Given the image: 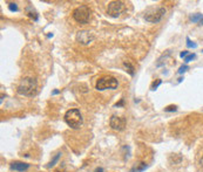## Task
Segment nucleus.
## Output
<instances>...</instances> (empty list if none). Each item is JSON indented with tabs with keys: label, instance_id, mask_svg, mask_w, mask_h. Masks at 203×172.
<instances>
[{
	"label": "nucleus",
	"instance_id": "obj_1",
	"mask_svg": "<svg viewBox=\"0 0 203 172\" xmlns=\"http://www.w3.org/2000/svg\"><path fill=\"white\" fill-rule=\"evenodd\" d=\"M18 93L20 95L33 97L38 93V82L33 77H25L21 80V82L18 86Z\"/></svg>",
	"mask_w": 203,
	"mask_h": 172
},
{
	"label": "nucleus",
	"instance_id": "obj_2",
	"mask_svg": "<svg viewBox=\"0 0 203 172\" xmlns=\"http://www.w3.org/2000/svg\"><path fill=\"white\" fill-rule=\"evenodd\" d=\"M65 122L72 129H79L83 123V118H82V115L80 113V110L79 109L67 110L66 114H65Z\"/></svg>",
	"mask_w": 203,
	"mask_h": 172
},
{
	"label": "nucleus",
	"instance_id": "obj_3",
	"mask_svg": "<svg viewBox=\"0 0 203 172\" xmlns=\"http://www.w3.org/2000/svg\"><path fill=\"white\" fill-rule=\"evenodd\" d=\"M91 13L92 11L87 5H80L73 11V18L76 22L85 25L88 22V20L91 18Z\"/></svg>",
	"mask_w": 203,
	"mask_h": 172
},
{
	"label": "nucleus",
	"instance_id": "obj_4",
	"mask_svg": "<svg viewBox=\"0 0 203 172\" xmlns=\"http://www.w3.org/2000/svg\"><path fill=\"white\" fill-rule=\"evenodd\" d=\"M119 86V82L115 77L113 76H102L101 78L97 80L96 82V90H106V89H116Z\"/></svg>",
	"mask_w": 203,
	"mask_h": 172
},
{
	"label": "nucleus",
	"instance_id": "obj_5",
	"mask_svg": "<svg viewBox=\"0 0 203 172\" xmlns=\"http://www.w3.org/2000/svg\"><path fill=\"white\" fill-rule=\"evenodd\" d=\"M125 7H126L125 2H122V1H111L108 4L107 13L111 15V18H117L123 13Z\"/></svg>",
	"mask_w": 203,
	"mask_h": 172
},
{
	"label": "nucleus",
	"instance_id": "obj_6",
	"mask_svg": "<svg viewBox=\"0 0 203 172\" xmlns=\"http://www.w3.org/2000/svg\"><path fill=\"white\" fill-rule=\"evenodd\" d=\"M109 124H111V128L115 131H122L126 127V119L123 117H120V116H111V121H109Z\"/></svg>",
	"mask_w": 203,
	"mask_h": 172
},
{
	"label": "nucleus",
	"instance_id": "obj_7",
	"mask_svg": "<svg viewBox=\"0 0 203 172\" xmlns=\"http://www.w3.org/2000/svg\"><path fill=\"white\" fill-rule=\"evenodd\" d=\"M165 14H166V10H165L163 7H160V8H157L155 12H153V13H150V14H147V15L145 17V19H146V21H148V22L156 23V22L161 21V19L163 18Z\"/></svg>",
	"mask_w": 203,
	"mask_h": 172
},
{
	"label": "nucleus",
	"instance_id": "obj_8",
	"mask_svg": "<svg viewBox=\"0 0 203 172\" xmlns=\"http://www.w3.org/2000/svg\"><path fill=\"white\" fill-rule=\"evenodd\" d=\"M94 40V35L88 31H80L76 34V41L81 45H88Z\"/></svg>",
	"mask_w": 203,
	"mask_h": 172
},
{
	"label": "nucleus",
	"instance_id": "obj_9",
	"mask_svg": "<svg viewBox=\"0 0 203 172\" xmlns=\"http://www.w3.org/2000/svg\"><path fill=\"white\" fill-rule=\"evenodd\" d=\"M28 168H30V164H27V163H22V162H13V163H11V169L14 170V171H26Z\"/></svg>",
	"mask_w": 203,
	"mask_h": 172
},
{
	"label": "nucleus",
	"instance_id": "obj_10",
	"mask_svg": "<svg viewBox=\"0 0 203 172\" xmlns=\"http://www.w3.org/2000/svg\"><path fill=\"white\" fill-rule=\"evenodd\" d=\"M146 169H147V165H146L145 163H136V164L131 168L130 172H142L143 170H146Z\"/></svg>",
	"mask_w": 203,
	"mask_h": 172
},
{
	"label": "nucleus",
	"instance_id": "obj_11",
	"mask_svg": "<svg viewBox=\"0 0 203 172\" xmlns=\"http://www.w3.org/2000/svg\"><path fill=\"white\" fill-rule=\"evenodd\" d=\"M123 64H125V67H126V69H127V72L129 73L131 76H134V67L130 64L129 61H125L123 62Z\"/></svg>",
	"mask_w": 203,
	"mask_h": 172
},
{
	"label": "nucleus",
	"instance_id": "obj_12",
	"mask_svg": "<svg viewBox=\"0 0 203 172\" xmlns=\"http://www.w3.org/2000/svg\"><path fill=\"white\" fill-rule=\"evenodd\" d=\"M60 157H61V152H58L55 156L53 157V159L49 162V164H48L47 166H48V168H52V166H54L56 163H58V160H59V158H60Z\"/></svg>",
	"mask_w": 203,
	"mask_h": 172
},
{
	"label": "nucleus",
	"instance_id": "obj_13",
	"mask_svg": "<svg viewBox=\"0 0 203 172\" xmlns=\"http://www.w3.org/2000/svg\"><path fill=\"white\" fill-rule=\"evenodd\" d=\"M203 19V15L202 14H200V13H197V14H193L191 17H190V20L193 21V22H199V21H201Z\"/></svg>",
	"mask_w": 203,
	"mask_h": 172
},
{
	"label": "nucleus",
	"instance_id": "obj_14",
	"mask_svg": "<svg viewBox=\"0 0 203 172\" xmlns=\"http://www.w3.org/2000/svg\"><path fill=\"white\" fill-rule=\"evenodd\" d=\"M8 10H10L11 12H17V11H18V5H17L16 2H11V4L8 5Z\"/></svg>",
	"mask_w": 203,
	"mask_h": 172
},
{
	"label": "nucleus",
	"instance_id": "obj_15",
	"mask_svg": "<svg viewBox=\"0 0 203 172\" xmlns=\"http://www.w3.org/2000/svg\"><path fill=\"white\" fill-rule=\"evenodd\" d=\"M161 83H162V81H161V80H156V82H154V83L151 84V90H155V89H156V88H157Z\"/></svg>",
	"mask_w": 203,
	"mask_h": 172
},
{
	"label": "nucleus",
	"instance_id": "obj_16",
	"mask_svg": "<svg viewBox=\"0 0 203 172\" xmlns=\"http://www.w3.org/2000/svg\"><path fill=\"white\" fill-rule=\"evenodd\" d=\"M187 46H188V47H190V48H191V47H193V48H196V46H197V45H196V43H194V42H193V41H191L189 38H187Z\"/></svg>",
	"mask_w": 203,
	"mask_h": 172
},
{
	"label": "nucleus",
	"instance_id": "obj_17",
	"mask_svg": "<svg viewBox=\"0 0 203 172\" xmlns=\"http://www.w3.org/2000/svg\"><path fill=\"white\" fill-rule=\"evenodd\" d=\"M195 57H196V55H195V54H189V55H188V56L185 59V62H187V63H188V62H190L191 60H194Z\"/></svg>",
	"mask_w": 203,
	"mask_h": 172
},
{
	"label": "nucleus",
	"instance_id": "obj_18",
	"mask_svg": "<svg viewBox=\"0 0 203 172\" xmlns=\"http://www.w3.org/2000/svg\"><path fill=\"white\" fill-rule=\"evenodd\" d=\"M187 69H188V66H187V64L181 66V67H180V69H179V74H183Z\"/></svg>",
	"mask_w": 203,
	"mask_h": 172
},
{
	"label": "nucleus",
	"instance_id": "obj_19",
	"mask_svg": "<svg viewBox=\"0 0 203 172\" xmlns=\"http://www.w3.org/2000/svg\"><path fill=\"white\" fill-rule=\"evenodd\" d=\"M176 108H177L176 105H169V107H167L165 110H166V111H175Z\"/></svg>",
	"mask_w": 203,
	"mask_h": 172
},
{
	"label": "nucleus",
	"instance_id": "obj_20",
	"mask_svg": "<svg viewBox=\"0 0 203 172\" xmlns=\"http://www.w3.org/2000/svg\"><path fill=\"white\" fill-rule=\"evenodd\" d=\"M199 165H200L201 170L203 171V153H202V156H201V158H200V160H199Z\"/></svg>",
	"mask_w": 203,
	"mask_h": 172
},
{
	"label": "nucleus",
	"instance_id": "obj_21",
	"mask_svg": "<svg viewBox=\"0 0 203 172\" xmlns=\"http://www.w3.org/2000/svg\"><path fill=\"white\" fill-rule=\"evenodd\" d=\"M188 55H189V52H188V51H185V52H182V53L180 54V56H181V57H185V59L188 56Z\"/></svg>",
	"mask_w": 203,
	"mask_h": 172
},
{
	"label": "nucleus",
	"instance_id": "obj_22",
	"mask_svg": "<svg viewBox=\"0 0 203 172\" xmlns=\"http://www.w3.org/2000/svg\"><path fill=\"white\" fill-rule=\"evenodd\" d=\"M95 172H103V169H102V168H97V169L95 170Z\"/></svg>",
	"mask_w": 203,
	"mask_h": 172
},
{
	"label": "nucleus",
	"instance_id": "obj_23",
	"mask_svg": "<svg viewBox=\"0 0 203 172\" xmlns=\"http://www.w3.org/2000/svg\"><path fill=\"white\" fill-rule=\"evenodd\" d=\"M58 93H59V90H54V91H53V95H55V94H58Z\"/></svg>",
	"mask_w": 203,
	"mask_h": 172
}]
</instances>
